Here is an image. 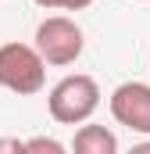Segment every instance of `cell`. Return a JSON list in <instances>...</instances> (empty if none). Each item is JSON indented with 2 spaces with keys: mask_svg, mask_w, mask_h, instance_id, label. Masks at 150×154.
<instances>
[{
  "mask_svg": "<svg viewBox=\"0 0 150 154\" xmlns=\"http://www.w3.org/2000/svg\"><path fill=\"white\" fill-rule=\"evenodd\" d=\"M97 108H100V86L93 75H82V72L64 75L46 97V111L57 125H82L93 118Z\"/></svg>",
  "mask_w": 150,
  "mask_h": 154,
  "instance_id": "cell-1",
  "label": "cell"
},
{
  "mask_svg": "<svg viewBox=\"0 0 150 154\" xmlns=\"http://www.w3.org/2000/svg\"><path fill=\"white\" fill-rule=\"evenodd\" d=\"M32 47L43 57V65H54V68H64V65H75L82 57V47H86V36L79 29V22L68 18V14H50L36 25V36H32Z\"/></svg>",
  "mask_w": 150,
  "mask_h": 154,
  "instance_id": "cell-2",
  "label": "cell"
},
{
  "mask_svg": "<svg viewBox=\"0 0 150 154\" xmlns=\"http://www.w3.org/2000/svg\"><path fill=\"white\" fill-rule=\"evenodd\" d=\"M0 86L18 97H32L46 86V65L32 43H4L0 47Z\"/></svg>",
  "mask_w": 150,
  "mask_h": 154,
  "instance_id": "cell-3",
  "label": "cell"
},
{
  "mask_svg": "<svg viewBox=\"0 0 150 154\" xmlns=\"http://www.w3.org/2000/svg\"><path fill=\"white\" fill-rule=\"evenodd\" d=\"M107 108H111V118L118 125L150 136V82H122V86H114Z\"/></svg>",
  "mask_w": 150,
  "mask_h": 154,
  "instance_id": "cell-4",
  "label": "cell"
},
{
  "mask_svg": "<svg viewBox=\"0 0 150 154\" xmlns=\"http://www.w3.org/2000/svg\"><path fill=\"white\" fill-rule=\"evenodd\" d=\"M72 154H118V136H114L107 125L82 122V125L75 129Z\"/></svg>",
  "mask_w": 150,
  "mask_h": 154,
  "instance_id": "cell-5",
  "label": "cell"
},
{
  "mask_svg": "<svg viewBox=\"0 0 150 154\" xmlns=\"http://www.w3.org/2000/svg\"><path fill=\"white\" fill-rule=\"evenodd\" d=\"M22 154H68V147L61 140H54V136H32V140H25Z\"/></svg>",
  "mask_w": 150,
  "mask_h": 154,
  "instance_id": "cell-6",
  "label": "cell"
},
{
  "mask_svg": "<svg viewBox=\"0 0 150 154\" xmlns=\"http://www.w3.org/2000/svg\"><path fill=\"white\" fill-rule=\"evenodd\" d=\"M39 7H46V11H86L93 0H32Z\"/></svg>",
  "mask_w": 150,
  "mask_h": 154,
  "instance_id": "cell-7",
  "label": "cell"
},
{
  "mask_svg": "<svg viewBox=\"0 0 150 154\" xmlns=\"http://www.w3.org/2000/svg\"><path fill=\"white\" fill-rule=\"evenodd\" d=\"M25 151V140L18 136H0V154H22Z\"/></svg>",
  "mask_w": 150,
  "mask_h": 154,
  "instance_id": "cell-8",
  "label": "cell"
},
{
  "mask_svg": "<svg viewBox=\"0 0 150 154\" xmlns=\"http://www.w3.org/2000/svg\"><path fill=\"white\" fill-rule=\"evenodd\" d=\"M125 154H150V140H143V143H132Z\"/></svg>",
  "mask_w": 150,
  "mask_h": 154,
  "instance_id": "cell-9",
  "label": "cell"
}]
</instances>
